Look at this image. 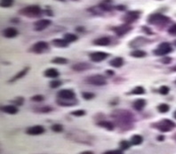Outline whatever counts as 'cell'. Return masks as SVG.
<instances>
[{"label":"cell","instance_id":"6da1fadb","mask_svg":"<svg viewBox=\"0 0 176 154\" xmlns=\"http://www.w3.org/2000/svg\"><path fill=\"white\" fill-rule=\"evenodd\" d=\"M149 24L155 26H164L170 21V18L161 13H153L150 14L147 20Z\"/></svg>","mask_w":176,"mask_h":154},{"label":"cell","instance_id":"7a4b0ae2","mask_svg":"<svg viewBox=\"0 0 176 154\" xmlns=\"http://www.w3.org/2000/svg\"><path fill=\"white\" fill-rule=\"evenodd\" d=\"M21 15L26 16L28 18H35L37 16H40L42 13V10L38 6H29L27 7H24L19 12Z\"/></svg>","mask_w":176,"mask_h":154},{"label":"cell","instance_id":"3957f363","mask_svg":"<svg viewBox=\"0 0 176 154\" xmlns=\"http://www.w3.org/2000/svg\"><path fill=\"white\" fill-rule=\"evenodd\" d=\"M152 127H155L156 129H158L161 132H170L172 131L174 127H176V124L174 122H173L170 119H163L159 122H157L155 124L151 125Z\"/></svg>","mask_w":176,"mask_h":154},{"label":"cell","instance_id":"277c9868","mask_svg":"<svg viewBox=\"0 0 176 154\" xmlns=\"http://www.w3.org/2000/svg\"><path fill=\"white\" fill-rule=\"evenodd\" d=\"M85 82L87 84H90V85H93V86H96V87H102V86H105L107 84V80L106 79L102 76V75H99V74H96V75H92V76H89L85 79Z\"/></svg>","mask_w":176,"mask_h":154},{"label":"cell","instance_id":"5b68a950","mask_svg":"<svg viewBox=\"0 0 176 154\" xmlns=\"http://www.w3.org/2000/svg\"><path fill=\"white\" fill-rule=\"evenodd\" d=\"M173 47L167 42H163L158 45V47L154 50V54L158 56H163L172 53Z\"/></svg>","mask_w":176,"mask_h":154},{"label":"cell","instance_id":"8992f818","mask_svg":"<svg viewBox=\"0 0 176 154\" xmlns=\"http://www.w3.org/2000/svg\"><path fill=\"white\" fill-rule=\"evenodd\" d=\"M140 12L139 11H129L122 17V21L127 24H131L135 21H137L140 18Z\"/></svg>","mask_w":176,"mask_h":154},{"label":"cell","instance_id":"52a82bcc","mask_svg":"<svg viewBox=\"0 0 176 154\" xmlns=\"http://www.w3.org/2000/svg\"><path fill=\"white\" fill-rule=\"evenodd\" d=\"M48 49H49L48 43L45 41H39V42L35 43L31 47V52H33L35 54H43V53L47 52Z\"/></svg>","mask_w":176,"mask_h":154},{"label":"cell","instance_id":"ba28073f","mask_svg":"<svg viewBox=\"0 0 176 154\" xmlns=\"http://www.w3.org/2000/svg\"><path fill=\"white\" fill-rule=\"evenodd\" d=\"M57 96L60 99L73 100L76 98V94L71 89H62L57 93Z\"/></svg>","mask_w":176,"mask_h":154},{"label":"cell","instance_id":"9c48e42d","mask_svg":"<svg viewBox=\"0 0 176 154\" xmlns=\"http://www.w3.org/2000/svg\"><path fill=\"white\" fill-rule=\"evenodd\" d=\"M132 29V27L130 26L129 24L125 23V24H123L120 26H118V27L113 28V31L116 33V35L118 37H123L124 35L127 34L130 30Z\"/></svg>","mask_w":176,"mask_h":154},{"label":"cell","instance_id":"30bf717a","mask_svg":"<svg viewBox=\"0 0 176 154\" xmlns=\"http://www.w3.org/2000/svg\"><path fill=\"white\" fill-rule=\"evenodd\" d=\"M109 54L107 53H104V52H94L90 54V59L91 61H93L94 63H100L102 62L104 60H106L108 57H109Z\"/></svg>","mask_w":176,"mask_h":154},{"label":"cell","instance_id":"8fae6325","mask_svg":"<svg viewBox=\"0 0 176 154\" xmlns=\"http://www.w3.org/2000/svg\"><path fill=\"white\" fill-rule=\"evenodd\" d=\"M51 23H52V21L50 20H47V19L39 20L34 23V29L36 31H42L45 29H47Z\"/></svg>","mask_w":176,"mask_h":154},{"label":"cell","instance_id":"7c38bea8","mask_svg":"<svg viewBox=\"0 0 176 154\" xmlns=\"http://www.w3.org/2000/svg\"><path fill=\"white\" fill-rule=\"evenodd\" d=\"M44 132H45V128L42 126L30 127L26 130V134H28L29 136H39V135H42Z\"/></svg>","mask_w":176,"mask_h":154},{"label":"cell","instance_id":"4fadbf2b","mask_svg":"<svg viewBox=\"0 0 176 154\" xmlns=\"http://www.w3.org/2000/svg\"><path fill=\"white\" fill-rule=\"evenodd\" d=\"M18 34V30L15 28L9 27L3 30V36L5 37H6V38H13V37H15L17 36Z\"/></svg>","mask_w":176,"mask_h":154},{"label":"cell","instance_id":"5bb4252c","mask_svg":"<svg viewBox=\"0 0 176 154\" xmlns=\"http://www.w3.org/2000/svg\"><path fill=\"white\" fill-rule=\"evenodd\" d=\"M92 66L91 64H87V63H79V64H74L72 66V70H74L77 72H80V71H87L89 69H91Z\"/></svg>","mask_w":176,"mask_h":154},{"label":"cell","instance_id":"9a60e30c","mask_svg":"<svg viewBox=\"0 0 176 154\" xmlns=\"http://www.w3.org/2000/svg\"><path fill=\"white\" fill-rule=\"evenodd\" d=\"M110 44V38L109 37H102L93 40V45L99 46H107Z\"/></svg>","mask_w":176,"mask_h":154},{"label":"cell","instance_id":"2e32d148","mask_svg":"<svg viewBox=\"0 0 176 154\" xmlns=\"http://www.w3.org/2000/svg\"><path fill=\"white\" fill-rule=\"evenodd\" d=\"M1 110L5 113H7L10 115H14L16 113H18L19 110L16 106L13 105H6V106H2L1 107Z\"/></svg>","mask_w":176,"mask_h":154},{"label":"cell","instance_id":"e0dca14e","mask_svg":"<svg viewBox=\"0 0 176 154\" xmlns=\"http://www.w3.org/2000/svg\"><path fill=\"white\" fill-rule=\"evenodd\" d=\"M57 104L60 105V106H64V107H69V106H74L76 105L77 102H76V100H65V99H61L57 100L56 101Z\"/></svg>","mask_w":176,"mask_h":154},{"label":"cell","instance_id":"ac0fdd59","mask_svg":"<svg viewBox=\"0 0 176 154\" xmlns=\"http://www.w3.org/2000/svg\"><path fill=\"white\" fill-rule=\"evenodd\" d=\"M53 45L56 46V47H59V48H65V47H68L69 46V42L67 40L63 39H60V38H56L54 39L52 41Z\"/></svg>","mask_w":176,"mask_h":154},{"label":"cell","instance_id":"d6986e66","mask_svg":"<svg viewBox=\"0 0 176 154\" xmlns=\"http://www.w3.org/2000/svg\"><path fill=\"white\" fill-rule=\"evenodd\" d=\"M145 105H146V101L144 99L135 100L133 104V108L136 110H138V111H140V110H142L144 109Z\"/></svg>","mask_w":176,"mask_h":154},{"label":"cell","instance_id":"ffe728a7","mask_svg":"<svg viewBox=\"0 0 176 154\" xmlns=\"http://www.w3.org/2000/svg\"><path fill=\"white\" fill-rule=\"evenodd\" d=\"M44 75H45V77H47V78L55 79L57 77H59L60 73L54 68H50V69H47V71L44 72Z\"/></svg>","mask_w":176,"mask_h":154},{"label":"cell","instance_id":"44dd1931","mask_svg":"<svg viewBox=\"0 0 176 154\" xmlns=\"http://www.w3.org/2000/svg\"><path fill=\"white\" fill-rule=\"evenodd\" d=\"M112 1L111 0H103L102 3L99 5V6L102 8V10L104 12V11H106V12H110V11H111L112 10Z\"/></svg>","mask_w":176,"mask_h":154},{"label":"cell","instance_id":"7402d4cb","mask_svg":"<svg viewBox=\"0 0 176 154\" xmlns=\"http://www.w3.org/2000/svg\"><path fill=\"white\" fill-rule=\"evenodd\" d=\"M28 70H29V67H26L25 69H23L22 71H21L20 72H18L15 76H13V79L10 80L9 82H11V83H13V82H15L17 81V80H19V79H21V78H23L27 73H28Z\"/></svg>","mask_w":176,"mask_h":154},{"label":"cell","instance_id":"603a6c76","mask_svg":"<svg viewBox=\"0 0 176 154\" xmlns=\"http://www.w3.org/2000/svg\"><path fill=\"white\" fill-rule=\"evenodd\" d=\"M110 64L114 68H121L124 65V59L122 57H116L110 62Z\"/></svg>","mask_w":176,"mask_h":154},{"label":"cell","instance_id":"cb8c5ba5","mask_svg":"<svg viewBox=\"0 0 176 154\" xmlns=\"http://www.w3.org/2000/svg\"><path fill=\"white\" fill-rule=\"evenodd\" d=\"M133 145H140L142 144L143 142V138L142 136H140V135H133V136L131 137V141Z\"/></svg>","mask_w":176,"mask_h":154},{"label":"cell","instance_id":"d4e9b609","mask_svg":"<svg viewBox=\"0 0 176 154\" xmlns=\"http://www.w3.org/2000/svg\"><path fill=\"white\" fill-rule=\"evenodd\" d=\"M97 125H98L99 127L106 128L107 130H110V131H111V130L114 129V125H113V123L110 122V121H100V122L97 123Z\"/></svg>","mask_w":176,"mask_h":154},{"label":"cell","instance_id":"484cf974","mask_svg":"<svg viewBox=\"0 0 176 154\" xmlns=\"http://www.w3.org/2000/svg\"><path fill=\"white\" fill-rule=\"evenodd\" d=\"M140 38L139 37H137V38H135L133 41H132L130 44L132 45V44H135V45H133V47H135V46H138V45H142L143 44H146L147 42H150V40H148L147 38H144V37H140V41H139Z\"/></svg>","mask_w":176,"mask_h":154},{"label":"cell","instance_id":"4316f807","mask_svg":"<svg viewBox=\"0 0 176 154\" xmlns=\"http://www.w3.org/2000/svg\"><path fill=\"white\" fill-rule=\"evenodd\" d=\"M130 55L134 58H143L147 55V54L142 50H133L130 53Z\"/></svg>","mask_w":176,"mask_h":154},{"label":"cell","instance_id":"83f0119b","mask_svg":"<svg viewBox=\"0 0 176 154\" xmlns=\"http://www.w3.org/2000/svg\"><path fill=\"white\" fill-rule=\"evenodd\" d=\"M145 89L140 87V86H138V87H135L133 90L131 91V94H134V95H140V94H145Z\"/></svg>","mask_w":176,"mask_h":154},{"label":"cell","instance_id":"f1b7e54d","mask_svg":"<svg viewBox=\"0 0 176 154\" xmlns=\"http://www.w3.org/2000/svg\"><path fill=\"white\" fill-rule=\"evenodd\" d=\"M64 39L65 40H67L69 43H71V42H75V41H77V37L74 35V34H72V33H66L64 34Z\"/></svg>","mask_w":176,"mask_h":154},{"label":"cell","instance_id":"f546056e","mask_svg":"<svg viewBox=\"0 0 176 154\" xmlns=\"http://www.w3.org/2000/svg\"><path fill=\"white\" fill-rule=\"evenodd\" d=\"M53 64H61V65H63V64H67L69 63V61L64 58V57H55L54 60L51 61Z\"/></svg>","mask_w":176,"mask_h":154},{"label":"cell","instance_id":"4dcf8cb0","mask_svg":"<svg viewBox=\"0 0 176 154\" xmlns=\"http://www.w3.org/2000/svg\"><path fill=\"white\" fill-rule=\"evenodd\" d=\"M53 110V108L50 106H44V107H37L34 109V111L36 112H40V113H47Z\"/></svg>","mask_w":176,"mask_h":154},{"label":"cell","instance_id":"1f68e13d","mask_svg":"<svg viewBox=\"0 0 176 154\" xmlns=\"http://www.w3.org/2000/svg\"><path fill=\"white\" fill-rule=\"evenodd\" d=\"M169 110H170V107L167 103H161L158 106V110L161 113H166L167 111H169Z\"/></svg>","mask_w":176,"mask_h":154},{"label":"cell","instance_id":"d6a6232c","mask_svg":"<svg viewBox=\"0 0 176 154\" xmlns=\"http://www.w3.org/2000/svg\"><path fill=\"white\" fill-rule=\"evenodd\" d=\"M14 0H1V7L3 8H8L13 5Z\"/></svg>","mask_w":176,"mask_h":154},{"label":"cell","instance_id":"836d02e7","mask_svg":"<svg viewBox=\"0 0 176 154\" xmlns=\"http://www.w3.org/2000/svg\"><path fill=\"white\" fill-rule=\"evenodd\" d=\"M131 145H133L131 142H128V141H121L120 150H122V151H126V150H128L130 147H131Z\"/></svg>","mask_w":176,"mask_h":154},{"label":"cell","instance_id":"e575fe53","mask_svg":"<svg viewBox=\"0 0 176 154\" xmlns=\"http://www.w3.org/2000/svg\"><path fill=\"white\" fill-rule=\"evenodd\" d=\"M51 129L55 133H61L63 131V126L61 124H54L51 127Z\"/></svg>","mask_w":176,"mask_h":154},{"label":"cell","instance_id":"d590c367","mask_svg":"<svg viewBox=\"0 0 176 154\" xmlns=\"http://www.w3.org/2000/svg\"><path fill=\"white\" fill-rule=\"evenodd\" d=\"M94 96H95V94L93 93H90V92H84V93H82V97L86 101L92 100L93 98H94Z\"/></svg>","mask_w":176,"mask_h":154},{"label":"cell","instance_id":"8d00e7d4","mask_svg":"<svg viewBox=\"0 0 176 154\" xmlns=\"http://www.w3.org/2000/svg\"><path fill=\"white\" fill-rule=\"evenodd\" d=\"M62 81L61 80H58V79H54L50 82V87L51 88H58L59 87L62 86Z\"/></svg>","mask_w":176,"mask_h":154},{"label":"cell","instance_id":"74e56055","mask_svg":"<svg viewBox=\"0 0 176 154\" xmlns=\"http://www.w3.org/2000/svg\"><path fill=\"white\" fill-rule=\"evenodd\" d=\"M70 114L73 116H76V117H82V116L85 115V111L84 110H77L74 111H71Z\"/></svg>","mask_w":176,"mask_h":154},{"label":"cell","instance_id":"f35d334b","mask_svg":"<svg viewBox=\"0 0 176 154\" xmlns=\"http://www.w3.org/2000/svg\"><path fill=\"white\" fill-rule=\"evenodd\" d=\"M169 91H170V88H169L168 87H167V86H162V87H160V88H159V93H160L161 94H163V95L168 94Z\"/></svg>","mask_w":176,"mask_h":154},{"label":"cell","instance_id":"ab89813d","mask_svg":"<svg viewBox=\"0 0 176 154\" xmlns=\"http://www.w3.org/2000/svg\"><path fill=\"white\" fill-rule=\"evenodd\" d=\"M45 99V97L43 96V95H41V94H37V95H34V96H32L30 100L31 101H33V102H43Z\"/></svg>","mask_w":176,"mask_h":154},{"label":"cell","instance_id":"60d3db41","mask_svg":"<svg viewBox=\"0 0 176 154\" xmlns=\"http://www.w3.org/2000/svg\"><path fill=\"white\" fill-rule=\"evenodd\" d=\"M23 102H24V99L22 98V97H18V98H16L15 100H13L12 101V102L13 103V104H15V105H22L23 104Z\"/></svg>","mask_w":176,"mask_h":154},{"label":"cell","instance_id":"b9f144b4","mask_svg":"<svg viewBox=\"0 0 176 154\" xmlns=\"http://www.w3.org/2000/svg\"><path fill=\"white\" fill-rule=\"evenodd\" d=\"M168 33H169L170 35L176 36V23L175 24H174V25H172L171 27L169 28V29H168Z\"/></svg>","mask_w":176,"mask_h":154},{"label":"cell","instance_id":"7bdbcfd3","mask_svg":"<svg viewBox=\"0 0 176 154\" xmlns=\"http://www.w3.org/2000/svg\"><path fill=\"white\" fill-rule=\"evenodd\" d=\"M123 151L122 150H115V151H108L106 152H104V154H122Z\"/></svg>","mask_w":176,"mask_h":154},{"label":"cell","instance_id":"ee69618b","mask_svg":"<svg viewBox=\"0 0 176 154\" xmlns=\"http://www.w3.org/2000/svg\"><path fill=\"white\" fill-rule=\"evenodd\" d=\"M142 29H143V31H144L146 34H148V35H152V34H153V32L150 30V29H148V28L146 27V26H142Z\"/></svg>","mask_w":176,"mask_h":154},{"label":"cell","instance_id":"f6af8a7d","mask_svg":"<svg viewBox=\"0 0 176 154\" xmlns=\"http://www.w3.org/2000/svg\"><path fill=\"white\" fill-rule=\"evenodd\" d=\"M161 62H162L163 64H170V63L172 62V59H171L170 57H165V58H162Z\"/></svg>","mask_w":176,"mask_h":154},{"label":"cell","instance_id":"bcb514c9","mask_svg":"<svg viewBox=\"0 0 176 154\" xmlns=\"http://www.w3.org/2000/svg\"><path fill=\"white\" fill-rule=\"evenodd\" d=\"M116 9L120 10V11H125V6H116Z\"/></svg>","mask_w":176,"mask_h":154},{"label":"cell","instance_id":"7dc6e473","mask_svg":"<svg viewBox=\"0 0 176 154\" xmlns=\"http://www.w3.org/2000/svg\"><path fill=\"white\" fill-rule=\"evenodd\" d=\"M157 139H158V141H164L165 137H164V136H158Z\"/></svg>","mask_w":176,"mask_h":154},{"label":"cell","instance_id":"c3c4849f","mask_svg":"<svg viewBox=\"0 0 176 154\" xmlns=\"http://www.w3.org/2000/svg\"><path fill=\"white\" fill-rule=\"evenodd\" d=\"M106 72H107L108 75H110V76H113V75H114V71H107Z\"/></svg>","mask_w":176,"mask_h":154},{"label":"cell","instance_id":"681fc988","mask_svg":"<svg viewBox=\"0 0 176 154\" xmlns=\"http://www.w3.org/2000/svg\"><path fill=\"white\" fill-rule=\"evenodd\" d=\"M77 31H79V32H81V31H84V28H81V27L77 28Z\"/></svg>","mask_w":176,"mask_h":154},{"label":"cell","instance_id":"f907efd6","mask_svg":"<svg viewBox=\"0 0 176 154\" xmlns=\"http://www.w3.org/2000/svg\"><path fill=\"white\" fill-rule=\"evenodd\" d=\"M81 154H93L92 152H81Z\"/></svg>","mask_w":176,"mask_h":154},{"label":"cell","instance_id":"816d5d0a","mask_svg":"<svg viewBox=\"0 0 176 154\" xmlns=\"http://www.w3.org/2000/svg\"><path fill=\"white\" fill-rule=\"evenodd\" d=\"M172 71H176V66H174V67H173L172 69H171Z\"/></svg>","mask_w":176,"mask_h":154},{"label":"cell","instance_id":"f5cc1de1","mask_svg":"<svg viewBox=\"0 0 176 154\" xmlns=\"http://www.w3.org/2000/svg\"><path fill=\"white\" fill-rule=\"evenodd\" d=\"M174 118L176 119V110L174 111Z\"/></svg>","mask_w":176,"mask_h":154},{"label":"cell","instance_id":"db71d44e","mask_svg":"<svg viewBox=\"0 0 176 154\" xmlns=\"http://www.w3.org/2000/svg\"><path fill=\"white\" fill-rule=\"evenodd\" d=\"M58 1H62V2H65V0H58Z\"/></svg>","mask_w":176,"mask_h":154},{"label":"cell","instance_id":"11a10c76","mask_svg":"<svg viewBox=\"0 0 176 154\" xmlns=\"http://www.w3.org/2000/svg\"><path fill=\"white\" fill-rule=\"evenodd\" d=\"M174 139H175V141H176V135H175V136H174Z\"/></svg>","mask_w":176,"mask_h":154},{"label":"cell","instance_id":"9f6ffc18","mask_svg":"<svg viewBox=\"0 0 176 154\" xmlns=\"http://www.w3.org/2000/svg\"><path fill=\"white\" fill-rule=\"evenodd\" d=\"M72 1H77V0H72Z\"/></svg>","mask_w":176,"mask_h":154},{"label":"cell","instance_id":"6f0895ef","mask_svg":"<svg viewBox=\"0 0 176 154\" xmlns=\"http://www.w3.org/2000/svg\"><path fill=\"white\" fill-rule=\"evenodd\" d=\"M175 83H176V82H175Z\"/></svg>","mask_w":176,"mask_h":154}]
</instances>
